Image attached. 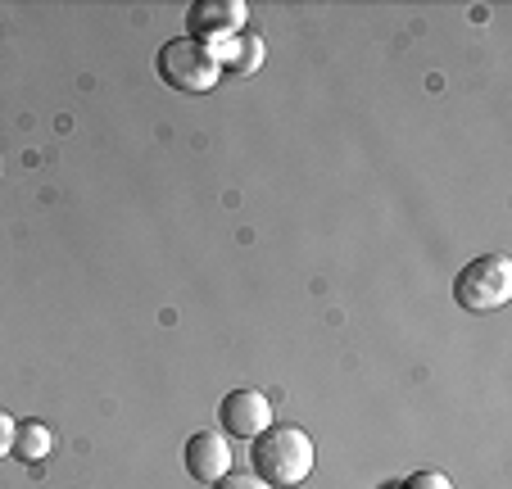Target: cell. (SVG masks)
Returning <instances> with one entry per match:
<instances>
[{
  "instance_id": "1",
  "label": "cell",
  "mask_w": 512,
  "mask_h": 489,
  "mask_svg": "<svg viewBox=\"0 0 512 489\" xmlns=\"http://www.w3.org/2000/svg\"><path fill=\"white\" fill-rule=\"evenodd\" d=\"M254 476L272 489H295L309 480L313 471V440L300 431V426H286V422H272L268 431L254 435Z\"/></svg>"
},
{
  "instance_id": "2",
  "label": "cell",
  "mask_w": 512,
  "mask_h": 489,
  "mask_svg": "<svg viewBox=\"0 0 512 489\" xmlns=\"http://www.w3.org/2000/svg\"><path fill=\"white\" fill-rule=\"evenodd\" d=\"M159 77H164L173 91L186 96H204L223 82V68H218V50L204 46L195 37H177L159 50Z\"/></svg>"
},
{
  "instance_id": "3",
  "label": "cell",
  "mask_w": 512,
  "mask_h": 489,
  "mask_svg": "<svg viewBox=\"0 0 512 489\" xmlns=\"http://www.w3.org/2000/svg\"><path fill=\"white\" fill-rule=\"evenodd\" d=\"M454 299L467 313H499L512 299V259H503V254L472 259L454 277Z\"/></svg>"
},
{
  "instance_id": "4",
  "label": "cell",
  "mask_w": 512,
  "mask_h": 489,
  "mask_svg": "<svg viewBox=\"0 0 512 489\" xmlns=\"http://www.w3.org/2000/svg\"><path fill=\"white\" fill-rule=\"evenodd\" d=\"M250 10H245L241 0H195L191 10H186V23H191V37L195 41H227L245 28Z\"/></svg>"
},
{
  "instance_id": "5",
  "label": "cell",
  "mask_w": 512,
  "mask_h": 489,
  "mask_svg": "<svg viewBox=\"0 0 512 489\" xmlns=\"http://www.w3.org/2000/svg\"><path fill=\"white\" fill-rule=\"evenodd\" d=\"M218 417H223V431L236 440H254L259 431L272 426V403L259 390H232L218 403Z\"/></svg>"
},
{
  "instance_id": "6",
  "label": "cell",
  "mask_w": 512,
  "mask_h": 489,
  "mask_svg": "<svg viewBox=\"0 0 512 489\" xmlns=\"http://www.w3.org/2000/svg\"><path fill=\"white\" fill-rule=\"evenodd\" d=\"M182 458H186V471H191L200 485H218V480L232 471V449H227V440L218 431H195L191 440H186Z\"/></svg>"
},
{
  "instance_id": "7",
  "label": "cell",
  "mask_w": 512,
  "mask_h": 489,
  "mask_svg": "<svg viewBox=\"0 0 512 489\" xmlns=\"http://www.w3.org/2000/svg\"><path fill=\"white\" fill-rule=\"evenodd\" d=\"M218 50V68L223 73H236V77H250L263 68V55H268V46H263V37H254V32H236V37H227Z\"/></svg>"
},
{
  "instance_id": "8",
  "label": "cell",
  "mask_w": 512,
  "mask_h": 489,
  "mask_svg": "<svg viewBox=\"0 0 512 489\" xmlns=\"http://www.w3.org/2000/svg\"><path fill=\"white\" fill-rule=\"evenodd\" d=\"M50 431L41 422H19L14 426V458H23V462H41V458H50Z\"/></svg>"
},
{
  "instance_id": "9",
  "label": "cell",
  "mask_w": 512,
  "mask_h": 489,
  "mask_svg": "<svg viewBox=\"0 0 512 489\" xmlns=\"http://www.w3.org/2000/svg\"><path fill=\"white\" fill-rule=\"evenodd\" d=\"M399 489H454V485H449V476H440V471H417V476H408Z\"/></svg>"
},
{
  "instance_id": "10",
  "label": "cell",
  "mask_w": 512,
  "mask_h": 489,
  "mask_svg": "<svg viewBox=\"0 0 512 489\" xmlns=\"http://www.w3.org/2000/svg\"><path fill=\"white\" fill-rule=\"evenodd\" d=\"M213 489H272V485H263L259 476H236V471H227V476L218 480Z\"/></svg>"
},
{
  "instance_id": "11",
  "label": "cell",
  "mask_w": 512,
  "mask_h": 489,
  "mask_svg": "<svg viewBox=\"0 0 512 489\" xmlns=\"http://www.w3.org/2000/svg\"><path fill=\"white\" fill-rule=\"evenodd\" d=\"M14 426H19V422H14V417L5 413V408H0V458H5V453L14 449Z\"/></svg>"
}]
</instances>
